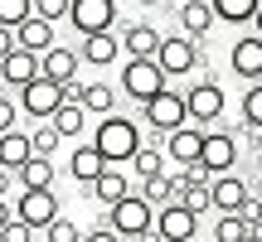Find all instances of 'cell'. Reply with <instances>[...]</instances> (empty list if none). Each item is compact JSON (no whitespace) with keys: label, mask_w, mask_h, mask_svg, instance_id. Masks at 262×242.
<instances>
[{"label":"cell","mask_w":262,"mask_h":242,"mask_svg":"<svg viewBox=\"0 0 262 242\" xmlns=\"http://www.w3.org/2000/svg\"><path fill=\"white\" fill-rule=\"evenodd\" d=\"M93 146L102 150L107 165H131V155L141 150V126L131 116L107 112V116H97V126H93Z\"/></svg>","instance_id":"obj_1"},{"label":"cell","mask_w":262,"mask_h":242,"mask_svg":"<svg viewBox=\"0 0 262 242\" xmlns=\"http://www.w3.org/2000/svg\"><path fill=\"white\" fill-rule=\"evenodd\" d=\"M107 228H112L122 242H146L156 233V204L146 194H126L107 208Z\"/></svg>","instance_id":"obj_2"},{"label":"cell","mask_w":262,"mask_h":242,"mask_svg":"<svg viewBox=\"0 0 262 242\" xmlns=\"http://www.w3.org/2000/svg\"><path fill=\"white\" fill-rule=\"evenodd\" d=\"M170 87V78H165V68L156 63V58H126L122 63V97H131L136 107H146L156 92H165Z\"/></svg>","instance_id":"obj_3"},{"label":"cell","mask_w":262,"mask_h":242,"mask_svg":"<svg viewBox=\"0 0 262 242\" xmlns=\"http://www.w3.org/2000/svg\"><path fill=\"white\" fill-rule=\"evenodd\" d=\"M156 63L165 68V78H189L194 68H204V44L189 34H165L156 49Z\"/></svg>","instance_id":"obj_4"},{"label":"cell","mask_w":262,"mask_h":242,"mask_svg":"<svg viewBox=\"0 0 262 242\" xmlns=\"http://www.w3.org/2000/svg\"><path fill=\"white\" fill-rule=\"evenodd\" d=\"M185 107H189V121H194V126H219V116H224V107H228L224 83L199 73L194 83H189V92H185Z\"/></svg>","instance_id":"obj_5"},{"label":"cell","mask_w":262,"mask_h":242,"mask_svg":"<svg viewBox=\"0 0 262 242\" xmlns=\"http://www.w3.org/2000/svg\"><path fill=\"white\" fill-rule=\"evenodd\" d=\"M199 165H204L209 175H228V170H238V131H228V126H204Z\"/></svg>","instance_id":"obj_6"},{"label":"cell","mask_w":262,"mask_h":242,"mask_svg":"<svg viewBox=\"0 0 262 242\" xmlns=\"http://www.w3.org/2000/svg\"><path fill=\"white\" fill-rule=\"evenodd\" d=\"M141 116H146L150 131H160V136H170L175 126H185L189 121V107H185V92H175V87H165V92H156L146 107H141Z\"/></svg>","instance_id":"obj_7"},{"label":"cell","mask_w":262,"mask_h":242,"mask_svg":"<svg viewBox=\"0 0 262 242\" xmlns=\"http://www.w3.org/2000/svg\"><path fill=\"white\" fill-rule=\"evenodd\" d=\"M156 237L160 242H194L199 237V213L189 204H160L156 208Z\"/></svg>","instance_id":"obj_8"},{"label":"cell","mask_w":262,"mask_h":242,"mask_svg":"<svg viewBox=\"0 0 262 242\" xmlns=\"http://www.w3.org/2000/svg\"><path fill=\"white\" fill-rule=\"evenodd\" d=\"M58 107H63V83H54V78H44V73H39L34 83H25V87H19V112H25V116L49 121Z\"/></svg>","instance_id":"obj_9"},{"label":"cell","mask_w":262,"mask_h":242,"mask_svg":"<svg viewBox=\"0 0 262 242\" xmlns=\"http://www.w3.org/2000/svg\"><path fill=\"white\" fill-rule=\"evenodd\" d=\"M63 213V204H58V194L54 189H19V199H15V218H25L34 233H44L54 218Z\"/></svg>","instance_id":"obj_10"},{"label":"cell","mask_w":262,"mask_h":242,"mask_svg":"<svg viewBox=\"0 0 262 242\" xmlns=\"http://www.w3.org/2000/svg\"><path fill=\"white\" fill-rule=\"evenodd\" d=\"M68 25H73L78 34L117 29V0H73V5H68Z\"/></svg>","instance_id":"obj_11"},{"label":"cell","mask_w":262,"mask_h":242,"mask_svg":"<svg viewBox=\"0 0 262 242\" xmlns=\"http://www.w3.org/2000/svg\"><path fill=\"white\" fill-rule=\"evenodd\" d=\"M228 68L243 83H262V34H238L228 49Z\"/></svg>","instance_id":"obj_12"},{"label":"cell","mask_w":262,"mask_h":242,"mask_svg":"<svg viewBox=\"0 0 262 242\" xmlns=\"http://www.w3.org/2000/svg\"><path fill=\"white\" fill-rule=\"evenodd\" d=\"M199 146H204V126H194V121H185L165 136V155L175 165H199Z\"/></svg>","instance_id":"obj_13"},{"label":"cell","mask_w":262,"mask_h":242,"mask_svg":"<svg viewBox=\"0 0 262 242\" xmlns=\"http://www.w3.org/2000/svg\"><path fill=\"white\" fill-rule=\"evenodd\" d=\"M160 29L156 25H146V19H131V25H122V54L126 58H156V49H160Z\"/></svg>","instance_id":"obj_14"},{"label":"cell","mask_w":262,"mask_h":242,"mask_svg":"<svg viewBox=\"0 0 262 242\" xmlns=\"http://www.w3.org/2000/svg\"><path fill=\"white\" fill-rule=\"evenodd\" d=\"M83 63H93V68H112L117 58H122V34L117 29H102V34H83Z\"/></svg>","instance_id":"obj_15"},{"label":"cell","mask_w":262,"mask_h":242,"mask_svg":"<svg viewBox=\"0 0 262 242\" xmlns=\"http://www.w3.org/2000/svg\"><path fill=\"white\" fill-rule=\"evenodd\" d=\"M209 194H214V208H219V213H238V204L253 194V184H248V179H238V170H228V175H214Z\"/></svg>","instance_id":"obj_16"},{"label":"cell","mask_w":262,"mask_h":242,"mask_svg":"<svg viewBox=\"0 0 262 242\" xmlns=\"http://www.w3.org/2000/svg\"><path fill=\"white\" fill-rule=\"evenodd\" d=\"M214 25H219L214 0H185V5H180V29H185L189 39H199V44H204Z\"/></svg>","instance_id":"obj_17"},{"label":"cell","mask_w":262,"mask_h":242,"mask_svg":"<svg viewBox=\"0 0 262 242\" xmlns=\"http://www.w3.org/2000/svg\"><path fill=\"white\" fill-rule=\"evenodd\" d=\"M39 73H44V68H39V54H29V49H15L10 58H0V83L5 87H25V83H34Z\"/></svg>","instance_id":"obj_18"},{"label":"cell","mask_w":262,"mask_h":242,"mask_svg":"<svg viewBox=\"0 0 262 242\" xmlns=\"http://www.w3.org/2000/svg\"><path fill=\"white\" fill-rule=\"evenodd\" d=\"M107 170V160H102V150L93 146V140H78L73 146V155H68V175L78 179V184H93L97 175Z\"/></svg>","instance_id":"obj_19"},{"label":"cell","mask_w":262,"mask_h":242,"mask_svg":"<svg viewBox=\"0 0 262 242\" xmlns=\"http://www.w3.org/2000/svg\"><path fill=\"white\" fill-rule=\"evenodd\" d=\"M39 68H44V78H54V83H73V78H78V68H83V54H78V49L54 44L44 58H39Z\"/></svg>","instance_id":"obj_20"},{"label":"cell","mask_w":262,"mask_h":242,"mask_svg":"<svg viewBox=\"0 0 262 242\" xmlns=\"http://www.w3.org/2000/svg\"><path fill=\"white\" fill-rule=\"evenodd\" d=\"M15 39H19V49H29V54H39V58H44L49 49H54V19H44V15H29L25 25L15 29Z\"/></svg>","instance_id":"obj_21"},{"label":"cell","mask_w":262,"mask_h":242,"mask_svg":"<svg viewBox=\"0 0 262 242\" xmlns=\"http://www.w3.org/2000/svg\"><path fill=\"white\" fill-rule=\"evenodd\" d=\"M88 189H93V199H97V204H107V208H112L117 199H126V194H131V179L122 175V165H107V170H102V175H97Z\"/></svg>","instance_id":"obj_22"},{"label":"cell","mask_w":262,"mask_h":242,"mask_svg":"<svg viewBox=\"0 0 262 242\" xmlns=\"http://www.w3.org/2000/svg\"><path fill=\"white\" fill-rule=\"evenodd\" d=\"M160 131H150V140H141V150L131 155V170H136V179H150V175H165V150H160Z\"/></svg>","instance_id":"obj_23"},{"label":"cell","mask_w":262,"mask_h":242,"mask_svg":"<svg viewBox=\"0 0 262 242\" xmlns=\"http://www.w3.org/2000/svg\"><path fill=\"white\" fill-rule=\"evenodd\" d=\"M34 155V146H29V131H5V136H0V165L5 170H15L19 175V165H25V160Z\"/></svg>","instance_id":"obj_24"},{"label":"cell","mask_w":262,"mask_h":242,"mask_svg":"<svg viewBox=\"0 0 262 242\" xmlns=\"http://www.w3.org/2000/svg\"><path fill=\"white\" fill-rule=\"evenodd\" d=\"M88 116H93V112H88L83 102H63L49 121H54V131H58L63 140H78V136H83V126H88Z\"/></svg>","instance_id":"obj_25"},{"label":"cell","mask_w":262,"mask_h":242,"mask_svg":"<svg viewBox=\"0 0 262 242\" xmlns=\"http://www.w3.org/2000/svg\"><path fill=\"white\" fill-rule=\"evenodd\" d=\"M19 189H54V165L49 155H29L19 165Z\"/></svg>","instance_id":"obj_26"},{"label":"cell","mask_w":262,"mask_h":242,"mask_svg":"<svg viewBox=\"0 0 262 242\" xmlns=\"http://www.w3.org/2000/svg\"><path fill=\"white\" fill-rule=\"evenodd\" d=\"M257 5L262 0H214V15H219V25H253Z\"/></svg>","instance_id":"obj_27"},{"label":"cell","mask_w":262,"mask_h":242,"mask_svg":"<svg viewBox=\"0 0 262 242\" xmlns=\"http://www.w3.org/2000/svg\"><path fill=\"white\" fill-rule=\"evenodd\" d=\"M141 194H146L150 199V204H175V199H180V179L175 175H150V179H141Z\"/></svg>","instance_id":"obj_28"},{"label":"cell","mask_w":262,"mask_h":242,"mask_svg":"<svg viewBox=\"0 0 262 242\" xmlns=\"http://www.w3.org/2000/svg\"><path fill=\"white\" fill-rule=\"evenodd\" d=\"M83 107H88L93 116L117 112V87H107V83H83Z\"/></svg>","instance_id":"obj_29"},{"label":"cell","mask_w":262,"mask_h":242,"mask_svg":"<svg viewBox=\"0 0 262 242\" xmlns=\"http://www.w3.org/2000/svg\"><path fill=\"white\" fill-rule=\"evenodd\" d=\"M248 233H253V228H248L238 213H219V223H214V237L219 242H243Z\"/></svg>","instance_id":"obj_30"},{"label":"cell","mask_w":262,"mask_h":242,"mask_svg":"<svg viewBox=\"0 0 262 242\" xmlns=\"http://www.w3.org/2000/svg\"><path fill=\"white\" fill-rule=\"evenodd\" d=\"M58 140H63V136L54 131V121H39V126L29 131V146H34V155H54Z\"/></svg>","instance_id":"obj_31"},{"label":"cell","mask_w":262,"mask_h":242,"mask_svg":"<svg viewBox=\"0 0 262 242\" xmlns=\"http://www.w3.org/2000/svg\"><path fill=\"white\" fill-rule=\"evenodd\" d=\"M44 242H83V228H78L73 218H63V213H58L54 223L44 228Z\"/></svg>","instance_id":"obj_32"},{"label":"cell","mask_w":262,"mask_h":242,"mask_svg":"<svg viewBox=\"0 0 262 242\" xmlns=\"http://www.w3.org/2000/svg\"><path fill=\"white\" fill-rule=\"evenodd\" d=\"M29 15H34V0H0V25L19 29Z\"/></svg>","instance_id":"obj_33"},{"label":"cell","mask_w":262,"mask_h":242,"mask_svg":"<svg viewBox=\"0 0 262 242\" xmlns=\"http://www.w3.org/2000/svg\"><path fill=\"white\" fill-rule=\"evenodd\" d=\"M238 112H243V121L262 126V83H248V92H243V102H238Z\"/></svg>","instance_id":"obj_34"},{"label":"cell","mask_w":262,"mask_h":242,"mask_svg":"<svg viewBox=\"0 0 262 242\" xmlns=\"http://www.w3.org/2000/svg\"><path fill=\"white\" fill-rule=\"evenodd\" d=\"M0 242H34V228H29L25 218H10V223L0 228Z\"/></svg>","instance_id":"obj_35"},{"label":"cell","mask_w":262,"mask_h":242,"mask_svg":"<svg viewBox=\"0 0 262 242\" xmlns=\"http://www.w3.org/2000/svg\"><path fill=\"white\" fill-rule=\"evenodd\" d=\"M238 218H243L248 228H257V223H262V194H257V189L243 199V204H238Z\"/></svg>","instance_id":"obj_36"},{"label":"cell","mask_w":262,"mask_h":242,"mask_svg":"<svg viewBox=\"0 0 262 242\" xmlns=\"http://www.w3.org/2000/svg\"><path fill=\"white\" fill-rule=\"evenodd\" d=\"M68 5H73V0H34V15H44V19H68Z\"/></svg>","instance_id":"obj_37"},{"label":"cell","mask_w":262,"mask_h":242,"mask_svg":"<svg viewBox=\"0 0 262 242\" xmlns=\"http://www.w3.org/2000/svg\"><path fill=\"white\" fill-rule=\"evenodd\" d=\"M15 116H19V102H10V97L0 92V136H5V131H15Z\"/></svg>","instance_id":"obj_38"},{"label":"cell","mask_w":262,"mask_h":242,"mask_svg":"<svg viewBox=\"0 0 262 242\" xmlns=\"http://www.w3.org/2000/svg\"><path fill=\"white\" fill-rule=\"evenodd\" d=\"M15 49H19L15 29H10V25H0V58H10V54H15Z\"/></svg>","instance_id":"obj_39"},{"label":"cell","mask_w":262,"mask_h":242,"mask_svg":"<svg viewBox=\"0 0 262 242\" xmlns=\"http://www.w3.org/2000/svg\"><path fill=\"white\" fill-rule=\"evenodd\" d=\"M83 242H122V237H117L112 228L102 223V228H88V233H83Z\"/></svg>","instance_id":"obj_40"},{"label":"cell","mask_w":262,"mask_h":242,"mask_svg":"<svg viewBox=\"0 0 262 242\" xmlns=\"http://www.w3.org/2000/svg\"><path fill=\"white\" fill-rule=\"evenodd\" d=\"M63 102H83V83H78V78H73V83H63Z\"/></svg>","instance_id":"obj_41"},{"label":"cell","mask_w":262,"mask_h":242,"mask_svg":"<svg viewBox=\"0 0 262 242\" xmlns=\"http://www.w3.org/2000/svg\"><path fill=\"white\" fill-rule=\"evenodd\" d=\"M15 179H19L15 170H5V165H0V194H10V184H15Z\"/></svg>","instance_id":"obj_42"},{"label":"cell","mask_w":262,"mask_h":242,"mask_svg":"<svg viewBox=\"0 0 262 242\" xmlns=\"http://www.w3.org/2000/svg\"><path fill=\"white\" fill-rule=\"evenodd\" d=\"M10 218H15V208H10V199H5V194H0V228H5V223H10Z\"/></svg>","instance_id":"obj_43"},{"label":"cell","mask_w":262,"mask_h":242,"mask_svg":"<svg viewBox=\"0 0 262 242\" xmlns=\"http://www.w3.org/2000/svg\"><path fill=\"white\" fill-rule=\"evenodd\" d=\"M253 34H262V5H257V15H253Z\"/></svg>","instance_id":"obj_44"},{"label":"cell","mask_w":262,"mask_h":242,"mask_svg":"<svg viewBox=\"0 0 262 242\" xmlns=\"http://www.w3.org/2000/svg\"><path fill=\"white\" fill-rule=\"evenodd\" d=\"M243 242H262V233H248V237H243Z\"/></svg>","instance_id":"obj_45"},{"label":"cell","mask_w":262,"mask_h":242,"mask_svg":"<svg viewBox=\"0 0 262 242\" xmlns=\"http://www.w3.org/2000/svg\"><path fill=\"white\" fill-rule=\"evenodd\" d=\"M136 5H165V0H136Z\"/></svg>","instance_id":"obj_46"},{"label":"cell","mask_w":262,"mask_h":242,"mask_svg":"<svg viewBox=\"0 0 262 242\" xmlns=\"http://www.w3.org/2000/svg\"><path fill=\"white\" fill-rule=\"evenodd\" d=\"M253 165H257V170H262V150H257V155H253Z\"/></svg>","instance_id":"obj_47"},{"label":"cell","mask_w":262,"mask_h":242,"mask_svg":"<svg viewBox=\"0 0 262 242\" xmlns=\"http://www.w3.org/2000/svg\"><path fill=\"white\" fill-rule=\"evenodd\" d=\"M194 242H219V237H194Z\"/></svg>","instance_id":"obj_48"},{"label":"cell","mask_w":262,"mask_h":242,"mask_svg":"<svg viewBox=\"0 0 262 242\" xmlns=\"http://www.w3.org/2000/svg\"><path fill=\"white\" fill-rule=\"evenodd\" d=\"M257 150H262V131H257Z\"/></svg>","instance_id":"obj_49"},{"label":"cell","mask_w":262,"mask_h":242,"mask_svg":"<svg viewBox=\"0 0 262 242\" xmlns=\"http://www.w3.org/2000/svg\"><path fill=\"white\" fill-rule=\"evenodd\" d=\"M146 242H160V237H156V233H150V237H146Z\"/></svg>","instance_id":"obj_50"}]
</instances>
